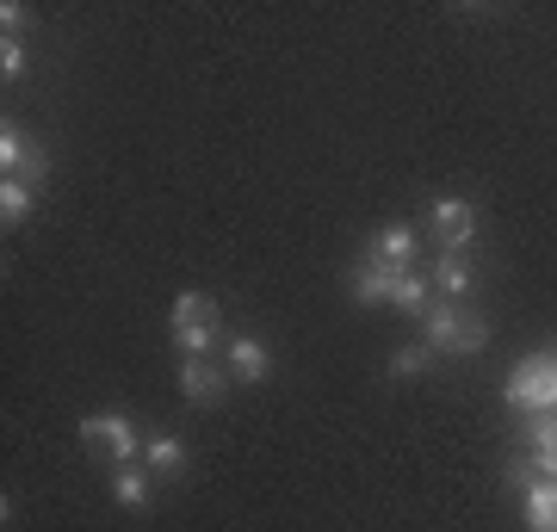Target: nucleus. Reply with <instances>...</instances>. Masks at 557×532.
<instances>
[{"mask_svg": "<svg viewBox=\"0 0 557 532\" xmlns=\"http://www.w3.org/2000/svg\"><path fill=\"white\" fill-rule=\"evenodd\" d=\"M421 347L428 354H483L490 347V322L483 316H465L458 304H428V316H421Z\"/></svg>", "mask_w": 557, "mask_h": 532, "instance_id": "nucleus-1", "label": "nucleus"}, {"mask_svg": "<svg viewBox=\"0 0 557 532\" xmlns=\"http://www.w3.org/2000/svg\"><path fill=\"white\" fill-rule=\"evenodd\" d=\"M354 297L359 304H397V310H428V285H421L409 267H384V260H366L354 267Z\"/></svg>", "mask_w": 557, "mask_h": 532, "instance_id": "nucleus-2", "label": "nucleus"}, {"mask_svg": "<svg viewBox=\"0 0 557 532\" xmlns=\"http://www.w3.org/2000/svg\"><path fill=\"white\" fill-rule=\"evenodd\" d=\"M502 403L527 415H557V354L520 359V372L502 384Z\"/></svg>", "mask_w": 557, "mask_h": 532, "instance_id": "nucleus-3", "label": "nucleus"}, {"mask_svg": "<svg viewBox=\"0 0 557 532\" xmlns=\"http://www.w3.org/2000/svg\"><path fill=\"white\" fill-rule=\"evenodd\" d=\"M81 440H87L94 453H112L119 465H131V458L149 446V440H137V421L119 415V409H112V415H87V421H81Z\"/></svg>", "mask_w": 557, "mask_h": 532, "instance_id": "nucleus-4", "label": "nucleus"}, {"mask_svg": "<svg viewBox=\"0 0 557 532\" xmlns=\"http://www.w3.org/2000/svg\"><path fill=\"white\" fill-rule=\"evenodd\" d=\"M0 168H7V180H25V186H38V180L50 174V156H44L38 143L25 137L20 124H7V131H0Z\"/></svg>", "mask_w": 557, "mask_h": 532, "instance_id": "nucleus-5", "label": "nucleus"}, {"mask_svg": "<svg viewBox=\"0 0 557 532\" xmlns=\"http://www.w3.org/2000/svg\"><path fill=\"white\" fill-rule=\"evenodd\" d=\"M428 223H434V236L446 242V255H465V248H471V236H478V211H471L465 198H434Z\"/></svg>", "mask_w": 557, "mask_h": 532, "instance_id": "nucleus-6", "label": "nucleus"}, {"mask_svg": "<svg viewBox=\"0 0 557 532\" xmlns=\"http://www.w3.org/2000/svg\"><path fill=\"white\" fill-rule=\"evenodd\" d=\"M230 378H236V384H267V378H273V354H267V341H255V335L230 341Z\"/></svg>", "mask_w": 557, "mask_h": 532, "instance_id": "nucleus-7", "label": "nucleus"}, {"mask_svg": "<svg viewBox=\"0 0 557 532\" xmlns=\"http://www.w3.org/2000/svg\"><path fill=\"white\" fill-rule=\"evenodd\" d=\"M180 396H186L193 409H211V403L223 396L218 366H211V359H180Z\"/></svg>", "mask_w": 557, "mask_h": 532, "instance_id": "nucleus-8", "label": "nucleus"}, {"mask_svg": "<svg viewBox=\"0 0 557 532\" xmlns=\"http://www.w3.org/2000/svg\"><path fill=\"white\" fill-rule=\"evenodd\" d=\"M515 471V465H508ZM527 477V471H515ZM527 527L533 532H557V483H545V477H527Z\"/></svg>", "mask_w": 557, "mask_h": 532, "instance_id": "nucleus-9", "label": "nucleus"}, {"mask_svg": "<svg viewBox=\"0 0 557 532\" xmlns=\"http://www.w3.org/2000/svg\"><path fill=\"white\" fill-rule=\"evenodd\" d=\"M372 260H384V267H409V260H416V230H409V223H384L379 236H372Z\"/></svg>", "mask_w": 557, "mask_h": 532, "instance_id": "nucleus-10", "label": "nucleus"}, {"mask_svg": "<svg viewBox=\"0 0 557 532\" xmlns=\"http://www.w3.org/2000/svg\"><path fill=\"white\" fill-rule=\"evenodd\" d=\"M168 322H174V329H218L223 316H218V304H211L205 292H180V297H174V316H168Z\"/></svg>", "mask_w": 557, "mask_h": 532, "instance_id": "nucleus-11", "label": "nucleus"}, {"mask_svg": "<svg viewBox=\"0 0 557 532\" xmlns=\"http://www.w3.org/2000/svg\"><path fill=\"white\" fill-rule=\"evenodd\" d=\"M143 458H149V471H156L161 483H168V477H180V471H186V446H180L174 434H156V440H149V446H143Z\"/></svg>", "mask_w": 557, "mask_h": 532, "instance_id": "nucleus-12", "label": "nucleus"}, {"mask_svg": "<svg viewBox=\"0 0 557 532\" xmlns=\"http://www.w3.org/2000/svg\"><path fill=\"white\" fill-rule=\"evenodd\" d=\"M25 218H32V186L25 180H0V223L20 230Z\"/></svg>", "mask_w": 557, "mask_h": 532, "instance_id": "nucleus-13", "label": "nucleus"}, {"mask_svg": "<svg viewBox=\"0 0 557 532\" xmlns=\"http://www.w3.org/2000/svg\"><path fill=\"white\" fill-rule=\"evenodd\" d=\"M112 495H119L124 508H149V477L137 471V465H119V471H112Z\"/></svg>", "mask_w": 557, "mask_h": 532, "instance_id": "nucleus-14", "label": "nucleus"}, {"mask_svg": "<svg viewBox=\"0 0 557 532\" xmlns=\"http://www.w3.org/2000/svg\"><path fill=\"white\" fill-rule=\"evenodd\" d=\"M434 285H440L446 297H465V292H471V260H465V255H440Z\"/></svg>", "mask_w": 557, "mask_h": 532, "instance_id": "nucleus-15", "label": "nucleus"}, {"mask_svg": "<svg viewBox=\"0 0 557 532\" xmlns=\"http://www.w3.org/2000/svg\"><path fill=\"white\" fill-rule=\"evenodd\" d=\"M428 366H434L428 347H397V354H391V378H421Z\"/></svg>", "mask_w": 557, "mask_h": 532, "instance_id": "nucleus-16", "label": "nucleus"}, {"mask_svg": "<svg viewBox=\"0 0 557 532\" xmlns=\"http://www.w3.org/2000/svg\"><path fill=\"white\" fill-rule=\"evenodd\" d=\"M25 69H32V62H25V44L7 38V44H0V75H7V87H13V81H25Z\"/></svg>", "mask_w": 557, "mask_h": 532, "instance_id": "nucleus-17", "label": "nucleus"}, {"mask_svg": "<svg viewBox=\"0 0 557 532\" xmlns=\"http://www.w3.org/2000/svg\"><path fill=\"white\" fill-rule=\"evenodd\" d=\"M515 471H527V477H545V483H557V446H533V458H527V465H515Z\"/></svg>", "mask_w": 557, "mask_h": 532, "instance_id": "nucleus-18", "label": "nucleus"}, {"mask_svg": "<svg viewBox=\"0 0 557 532\" xmlns=\"http://www.w3.org/2000/svg\"><path fill=\"white\" fill-rule=\"evenodd\" d=\"M25 20H32V13H25L20 0H7V7H0V25H7V38H13V32H25Z\"/></svg>", "mask_w": 557, "mask_h": 532, "instance_id": "nucleus-19", "label": "nucleus"}]
</instances>
